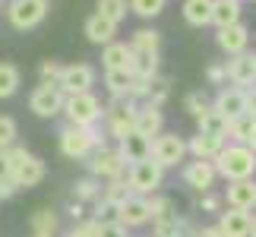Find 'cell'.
I'll list each match as a JSON object with an SVG mask.
<instances>
[{
  "label": "cell",
  "instance_id": "obj_9",
  "mask_svg": "<svg viewBox=\"0 0 256 237\" xmlns=\"http://www.w3.org/2000/svg\"><path fill=\"white\" fill-rule=\"evenodd\" d=\"M64 88L60 86H35V92L28 95V108L38 114V117H57V114H64Z\"/></svg>",
  "mask_w": 256,
  "mask_h": 237
},
{
  "label": "cell",
  "instance_id": "obj_1",
  "mask_svg": "<svg viewBox=\"0 0 256 237\" xmlns=\"http://www.w3.org/2000/svg\"><path fill=\"white\" fill-rule=\"evenodd\" d=\"M215 174L224 177V180H247V177L256 174V152L247 149V146H238V142H231V146H224V149L218 152V158H215Z\"/></svg>",
  "mask_w": 256,
  "mask_h": 237
},
{
  "label": "cell",
  "instance_id": "obj_13",
  "mask_svg": "<svg viewBox=\"0 0 256 237\" xmlns=\"http://www.w3.org/2000/svg\"><path fill=\"white\" fill-rule=\"evenodd\" d=\"M215 164L212 162H200V158H193V162L184 164V184L190 186L196 193H209L212 184H215Z\"/></svg>",
  "mask_w": 256,
  "mask_h": 237
},
{
  "label": "cell",
  "instance_id": "obj_2",
  "mask_svg": "<svg viewBox=\"0 0 256 237\" xmlns=\"http://www.w3.org/2000/svg\"><path fill=\"white\" fill-rule=\"evenodd\" d=\"M6 162H10V177L19 184V190H28V186H38L44 180L48 168L38 155H32L28 149H22V146H10L6 149Z\"/></svg>",
  "mask_w": 256,
  "mask_h": 237
},
{
  "label": "cell",
  "instance_id": "obj_6",
  "mask_svg": "<svg viewBox=\"0 0 256 237\" xmlns=\"http://www.w3.org/2000/svg\"><path fill=\"white\" fill-rule=\"evenodd\" d=\"M136 108H140V102H133V98H114V102L104 108L108 133H111L117 142H120L126 133H133V126H136Z\"/></svg>",
  "mask_w": 256,
  "mask_h": 237
},
{
  "label": "cell",
  "instance_id": "obj_54",
  "mask_svg": "<svg viewBox=\"0 0 256 237\" xmlns=\"http://www.w3.org/2000/svg\"><path fill=\"white\" fill-rule=\"evenodd\" d=\"M32 237H54V234H32Z\"/></svg>",
  "mask_w": 256,
  "mask_h": 237
},
{
  "label": "cell",
  "instance_id": "obj_27",
  "mask_svg": "<svg viewBox=\"0 0 256 237\" xmlns=\"http://www.w3.org/2000/svg\"><path fill=\"white\" fill-rule=\"evenodd\" d=\"M133 73L130 70H104V86L114 98H130V88H133Z\"/></svg>",
  "mask_w": 256,
  "mask_h": 237
},
{
  "label": "cell",
  "instance_id": "obj_31",
  "mask_svg": "<svg viewBox=\"0 0 256 237\" xmlns=\"http://www.w3.org/2000/svg\"><path fill=\"white\" fill-rule=\"evenodd\" d=\"M250 130H253V117L250 114H238V117L228 120V133H224V136H228L231 142H238V146H247Z\"/></svg>",
  "mask_w": 256,
  "mask_h": 237
},
{
  "label": "cell",
  "instance_id": "obj_36",
  "mask_svg": "<svg viewBox=\"0 0 256 237\" xmlns=\"http://www.w3.org/2000/svg\"><path fill=\"white\" fill-rule=\"evenodd\" d=\"M168 95H171V79H168V76H155L152 86H149V95H146V102L155 104V108H162L164 102H168Z\"/></svg>",
  "mask_w": 256,
  "mask_h": 237
},
{
  "label": "cell",
  "instance_id": "obj_18",
  "mask_svg": "<svg viewBox=\"0 0 256 237\" xmlns=\"http://www.w3.org/2000/svg\"><path fill=\"white\" fill-rule=\"evenodd\" d=\"M215 111H222L224 117H238V114H247V88H240V86H228V88H222L218 95H215V102H212Z\"/></svg>",
  "mask_w": 256,
  "mask_h": 237
},
{
  "label": "cell",
  "instance_id": "obj_33",
  "mask_svg": "<svg viewBox=\"0 0 256 237\" xmlns=\"http://www.w3.org/2000/svg\"><path fill=\"white\" fill-rule=\"evenodd\" d=\"M180 231H184V218H177V212L152 222V237H180Z\"/></svg>",
  "mask_w": 256,
  "mask_h": 237
},
{
  "label": "cell",
  "instance_id": "obj_38",
  "mask_svg": "<svg viewBox=\"0 0 256 237\" xmlns=\"http://www.w3.org/2000/svg\"><path fill=\"white\" fill-rule=\"evenodd\" d=\"M16 136H19V126L10 114H0V152H6L10 146H16Z\"/></svg>",
  "mask_w": 256,
  "mask_h": 237
},
{
  "label": "cell",
  "instance_id": "obj_48",
  "mask_svg": "<svg viewBox=\"0 0 256 237\" xmlns=\"http://www.w3.org/2000/svg\"><path fill=\"white\" fill-rule=\"evenodd\" d=\"M247 114L256 120V88H247Z\"/></svg>",
  "mask_w": 256,
  "mask_h": 237
},
{
  "label": "cell",
  "instance_id": "obj_29",
  "mask_svg": "<svg viewBox=\"0 0 256 237\" xmlns=\"http://www.w3.org/2000/svg\"><path fill=\"white\" fill-rule=\"evenodd\" d=\"M130 73L136 79H155V76H158V54H136L133 51Z\"/></svg>",
  "mask_w": 256,
  "mask_h": 237
},
{
  "label": "cell",
  "instance_id": "obj_15",
  "mask_svg": "<svg viewBox=\"0 0 256 237\" xmlns=\"http://www.w3.org/2000/svg\"><path fill=\"white\" fill-rule=\"evenodd\" d=\"M224 64H228V79L234 86H240V88L256 86V54L244 51V54H234L231 60H224Z\"/></svg>",
  "mask_w": 256,
  "mask_h": 237
},
{
  "label": "cell",
  "instance_id": "obj_40",
  "mask_svg": "<svg viewBox=\"0 0 256 237\" xmlns=\"http://www.w3.org/2000/svg\"><path fill=\"white\" fill-rule=\"evenodd\" d=\"M174 212V206H171V200L168 196H149V222H155V218H164V215H171Z\"/></svg>",
  "mask_w": 256,
  "mask_h": 237
},
{
  "label": "cell",
  "instance_id": "obj_46",
  "mask_svg": "<svg viewBox=\"0 0 256 237\" xmlns=\"http://www.w3.org/2000/svg\"><path fill=\"white\" fill-rule=\"evenodd\" d=\"M222 202H224L222 196H215V193L209 190V193H202V200H200V209H202V212H218V209H222Z\"/></svg>",
  "mask_w": 256,
  "mask_h": 237
},
{
  "label": "cell",
  "instance_id": "obj_3",
  "mask_svg": "<svg viewBox=\"0 0 256 237\" xmlns=\"http://www.w3.org/2000/svg\"><path fill=\"white\" fill-rule=\"evenodd\" d=\"M98 146H104V140L98 136L95 126H73V124H66L60 130V152L66 158H73V162H86L88 152L98 149Z\"/></svg>",
  "mask_w": 256,
  "mask_h": 237
},
{
  "label": "cell",
  "instance_id": "obj_47",
  "mask_svg": "<svg viewBox=\"0 0 256 237\" xmlns=\"http://www.w3.org/2000/svg\"><path fill=\"white\" fill-rule=\"evenodd\" d=\"M16 193H19V184L13 177H4V180H0V200H13Z\"/></svg>",
  "mask_w": 256,
  "mask_h": 237
},
{
  "label": "cell",
  "instance_id": "obj_42",
  "mask_svg": "<svg viewBox=\"0 0 256 237\" xmlns=\"http://www.w3.org/2000/svg\"><path fill=\"white\" fill-rule=\"evenodd\" d=\"M184 108H186V111H190L193 117H200L206 108H209V102H206V95H202V92H190V95L184 98Z\"/></svg>",
  "mask_w": 256,
  "mask_h": 237
},
{
  "label": "cell",
  "instance_id": "obj_11",
  "mask_svg": "<svg viewBox=\"0 0 256 237\" xmlns=\"http://www.w3.org/2000/svg\"><path fill=\"white\" fill-rule=\"evenodd\" d=\"M95 86V70L88 64H70L64 66L60 73V88L64 95H73V92H92Z\"/></svg>",
  "mask_w": 256,
  "mask_h": 237
},
{
  "label": "cell",
  "instance_id": "obj_22",
  "mask_svg": "<svg viewBox=\"0 0 256 237\" xmlns=\"http://www.w3.org/2000/svg\"><path fill=\"white\" fill-rule=\"evenodd\" d=\"M114 35H117V26L111 22V19H104V16H98V13H92L86 19V38L92 44H111L114 42Z\"/></svg>",
  "mask_w": 256,
  "mask_h": 237
},
{
  "label": "cell",
  "instance_id": "obj_21",
  "mask_svg": "<svg viewBox=\"0 0 256 237\" xmlns=\"http://www.w3.org/2000/svg\"><path fill=\"white\" fill-rule=\"evenodd\" d=\"M222 149H224V140L222 136H209V133H196L193 140L186 142V152L193 158H200V162H215Z\"/></svg>",
  "mask_w": 256,
  "mask_h": 237
},
{
  "label": "cell",
  "instance_id": "obj_17",
  "mask_svg": "<svg viewBox=\"0 0 256 237\" xmlns=\"http://www.w3.org/2000/svg\"><path fill=\"white\" fill-rule=\"evenodd\" d=\"M215 42H218V48H222V51L228 54V57H234V54H244V51H247V44H250V28L244 26V22L224 26V28H218Z\"/></svg>",
  "mask_w": 256,
  "mask_h": 237
},
{
  "label": "cell",
  "instance_id": "obj_44",
  "mask_svg": "<svg viewBox=\"0 0 256 237\" xmlns=\"http://www.w3.org/2000/svg\"><path fill=\"white\" fill-rule=\"evenodd\" d=\"M66 237H98V222H80L76 228H70Z\"/></svg>",
  "mask_w": 256,
  "mask_h": 237
},
{
  "label": "cell",
  "instance_id": "obj_39",
  "mask_svg": "<svg viewBox=\"0 0 256 237\" xmlns=\"http://www.w3.org/2000/svg\"><path fill=\"white\" fill-rule=\"evenodd\" d=\"M164 6H168V0H130V10H133L136 16H142V19L158 16Z\"/></svg>",
  "mask_w": 256,
  "mask_h": 237
},
{
  "label": "cell",
  "instance_id": "obj_37",
  "mask_svg": "<svg viewBox=\"0 0 256 237\" xmlns=\"http://www.w3.org/2000/svg\"><path fill=\"white\" fill-rule=\"evenodd\" d=\"M57 231V215L51 209H38L32 215V234H54Z\"/></svg>",
  "mask_w": 256,
  "mask_h": 237
},
{
  "label": "cell",
  "instance_id": "obj_7",
  "mask_svg": "<svg viewBox=\"0 0 256 237\" xmlns=\"http://www.w3.org/2000/svg\"><path fill=\"white\" fill-rule=\"evenodd\" d=\"M48 0H10L6 6V19L10 26L19 28V32H28V28L42 26L44 16H48Z\"/></svg>",
  "mask_w": 256,
  "mask_h": 237
},
{
  "label": "cell",
  "instance_id": "obj_34",
  "mask_svg": "<svg viewBox=\"0 0 256 237\" xmlns=\"http://www.w3.org/2000/svg\"><path fill=\"white\" fill-rule=\"evenodd\" d=\"M126 10H130L126 0H98V10H95V13L104 16V19H111L114 26H120L124 19H126Z\"/></svg>",
  "mask_w": 256,
  "mask_h": 237
},
{
  "label": "cell",
  "instance_id": "obj_19",
  "mask_svg": "<svg viewBox=\"0 0 256 237\" xmlns=\"http://www.w3.org/2000/svg\"><path fill=\"white\" fill-rule=\"evenodd\" d=\"M253 228V215L240 209H224L218 212V231L222 237H250Z\"/></svg>",
  "mask_w": 256,
  "mask_h": 237
},
{
  "label": "cell",
  "instance_id": "obj_5",
  "mask_svg": "<svg viewBox=\"0 0 256 237\" xmlns=\"http://www.w3.org/2000/svg\"><path fill=\"white\" fill-rule=\"evenodd\" d=\"M162 180H164V168L155 162V158L136 162V164H130V171H126V184H130V190L136 196H152L162 186Z\"/></svg>",
  "mask_w": 256,
  "mask_h": 237
},
{
  "label": "cell",
  "instance_id": "obj_43",
  "mask_svg": "<svg viewBox=\"0 0 256 237\" xmlns=\"http://www.w3.org/2000/svg\"><path fill=\"white\" fill-rule=\"evenodd\" d=\"M206 79H209V86H224L228 82V64H212L206 70Z\"/></svg>",
  "mask_w": 256,
  "mask_h": 237
},
{
  "label": "cell",
  "instance_id": "obj_52",
  "mask_svg": "<svg viewBox=\"0 0 256 237\" xmlns=\"http://www.w3.org/2000/svg\"><path fill=\"white\" fill-rule=\"evenodd\" d=\"M247 149L256 152V120H253V130H250V140H247Z\"/></svg>",
  "mask_w": 256,
  "mask_h": 237
},
{
  "label": "cell",
  "instance_id": "obj_35",
  "mask_svg": "<svg viewBox=\"0 0 256 237\" xmlns=\"http://www.w3.org/2000/svg\"><path fill=\"white\" fill-rule=\"evenodd\" d=\"M19 88V70L13 64H0V98H13Z\"/></svg>",
  "mask_w": 256,
  "mask_h": 237
},
{
  "label": "cell",
  "instance_id": "obj_26",
  "mask_svg": "<svg viewBox=\"0 0 256 237\" xmlns=\"http://www.w3.org/2000/svg\"><path fill=\"white\" fill-rule=\"evenodd\" d=\"M240 22V4L238 0H212V26H234Z\"/></svg>",
  "mask_w": 256,
  "mask_h": 237
},
{
  "label": "cell",
  "instance_id": "obj_41",
  "mask_svg": "<svg viewBox=\"0 0 256 237\" xmlns=\"http://www.w3.org/2000/svg\"><path fill=\"white\" fill-rule=\"evenodd\" d=\"M60 73H64V66L57 60H42V66H38V76L48 86H60Z\"/></svg>",
  "mask_w": 256,
  "mask_h": 237
},
{
  "label": "cell",
  "instance_id": "obj_10",
  "mask_svg": "<svg viewBox=\"0 0 256 237\" xmlns=\"http://www.w3.org/2000/svg\"><path fill=\"white\" fill-rule=\"evenodd\" d=\"M184 155H186V142L177 133H158L152 140V158L162 168H177L184 162Z\"/></svg>",
  "mask_w": 256,
  "mask_h": 237
},
{
  "label": "cell",
  "instance_id": "obj_24",
  "mask_svg": "<svg viewBox=\"0 0 256 237\" xmlns=\"http://www.w3.org/2000/svg\"><path fill=\"white\" fill-rule=\"evenodd\" d=\"M196 130H200V133H209V136H222V140H224V133H228V117H224L222 111H215V108L209 104L200 117H196Z\"/></svg>",
  "mask_w": 256,
  "mask_h": 237
},
{
  "label": "cell",
  "instance_id": "obj_50",
  "mask_svg": "<svg viewBox=\"0 0 256 237\" xmlns=\"http://www.w3.org/2000/svg\"><path fill=\"white\" fill-rule=\"evenodd\" d=\"M70 215H73L76 222H80L82 215H86V202H70Z\"/></svg>",
  "mask_w": 256,
  "mask_h": 237
},
{
  "label": "cell",
  "instance_id": "obj_32",
  "mask_svg": "<svg viewBox=\"0 0 256 237\" xmlns=\"http://www.w3.org/2000/svg\"><path fill=\"white\" fill-rule=\"evenodd\" d=\"M126 196H133L130 184L124 180V177H114V180H104V190H102V200L111 202V206H120Z\"/></svg>",
  "mask_w": 256,
  "mask_h": 237
},
{
  "label": "cell",
  "instance_id": "obj_4",
  "mask_svg": "<svg viewBox=\"0 0 256 237\" xmlns=\"http://www.w3.org/2000/svg\"><path fill=\"white\" fill-rule=\"evenodd\" d=\"M64 114L73 126H95L98 117L104 114V108L92 92H73L64 98Z\"/></svg>",
  "mask_w": 256,
  "mask_h": 237
},
{
  "label": "cell",
  "instance_id": "obj_49",
  "mask_svg": "<svg viewBox=\"0 0 256 237\" xmlns=\"http://www.w3.org/2000/svg\"><path fill=\"white\" fill-rule=\"evenodd\" d=\"M196 237H222L218 224H212V228H196Z\"/></svg>",
  "mask_w": 256,
  "mask_h": 237
},
{
  "label": "cell",
  "instance_id": "obj_51",
  "mask_svg": "<svg viewBox=\"0 0 256 237\" xmlns=\"http://www.w3.org/2000/svg\"><path fill=\"white\" fill-rule=\"evenodd\" d=\"M10 177V162H6V152H0V180Z\"/></svg>",
  "mask_w": 256,
  "mask_h": 237
},
{
  "label": "cell",
  "instance_id": "obj_20",
  "mask_svg": "<svg viewBox=\"0 0 256 237\" xmlns=\"http://www.w3.org/2000/svg\"><path fill=\"white\" fill-rule=\"evenodd\" d=\"M133 130L142 133V136H149V140H155V136L164 130V114H162V108L142 102L140 108H136V126H133Z\"/></svg>",
  "mask_w": 256,
  "mask_h": 237
},
{
  "label": "cell",
  "instance_id": "obj_45",
  "mask_svg": "<svg viewBox=\"0 0 256 237\" xmlns=\"http://www.w3.org/2000/svg\"><path fill=\"white\" fill-rule=\"evenodd\" d=\"M98 237H126V228L120 222H104L98 224Z\"/></svg>",
  "mask_w": 256,
  "mask_h": 237
},
{
  "label": "cell",
  "instance_id": "obj_8",
  "mask_svg": "<svg viewBox=\"0 0 256 237\" xmlns=\"http://www.w3.org/2000/svg\"><path fill=\"white\" fill-rule=\"evenodd\" d=\"M86 168H88V174L98 177V180H114V177H124V158L117 155V149H108V146H98V149L88 152L86 158Z\"/></svg>",
  "mask_w": 256,
  "mask_h": 237
},
{
  "label": "cell",
  "instance_id": "obj_53",
  "mask_svg": "<svg viewBox=\"0 0 256 237\" xmlns=\"http://www.w3.org/2000/svg\"><path fill=\"white\" fill-rule=\"evenodd\" d=\"M250 237H256V215H253V228H250Z\"/></svg>",
  "mask_w": 256,
  "mask_h": 237
},
{
  "label": "cell",
  "instance_id": "obj_12",
  "mask_svg": "<svg viewBox=\"0 0 256 237\" xmlns=\"http://www.w3.org/2000/svg\"><path fill=\"white\" fill-rule=\"evenodd\" d=\"M117 222L124 228H140V224H149V196H126V200L117 206Z\"/></svg>",
  "mask_w": 256,
  "mask_h": 237
},
{
  "label": "cell",
  "instance_id": "obj_30",
  "mask_svg": "<svg viewBox=\"0 0 256 237\" xmlns=\"http://www.w3.org/2000/svg\"><path fill=\"white\" fill-rule=\"evenodd\" d=\"M102 190H104V184L98 180V177H82V180H76L73 186V193H76V202H98L102 200Z\"/></svg>",
  "mask_w": 256,
  "mask_h": 237
},
{
  "label": "cell",
  "instance_id": "obj_14",
  "mask_svg": "<svg viewBox=\"0 0 256 237\" xmlns=\"http://www.w3.org/2000/svg\"><path fill=\"white\" fill-rule=\"evenodd\" d=\"M224 202L228 209H240V212H253L256 209V180H231L228 190H224Z\"/></svg>",
  "mask_w": 256,
  "mask_h": 237
},
{
  "label": "cell",
  "instance_id": "obj_25",
  "mask_svg": "<svg viewBox=\"0 0 256 237\" xmlns=\"http://www.w3.org/2000/svg\"><path fill=\"white\" fill-rule=\"evenodd\" d=\"M184 19L196 28L212 26V0H184Z\"/></svg>",
  "mask_w": 256,
  "mask_h": 237
},
{
  "label": "cell",
  "instance_id": "obj_28",
  "mask_svg": "<svg viewBox=\"0 0 256 237\" xmlns=\"http://www.w3.org/2000/svg\"><path fill=\"white\" fill-rule=\"evenodd\" d=\"M158 48H162V35L155 32V28H140V32H133L130 51H136V54H158Z\"/></svg>",
  "mask_w": 256,
  "mask_h": 237
},
{
  "label": "cell",
  "instance_id": "obj_16",
  "mask_svg": "<svg viewBox=\"0 0 256 237\" xmlns=\"http://www.w3.org/2000/svg\"><path fill=\"white\" fill-rule=\"evenodd\" d=\"M117 155L124 158V164H136V162H146V158H152V140L142 133H126L120 146H117Z\"/></svg>",
  "mask_w": 256,
  "mask_h": 237
},
{
  "label": "cell",
  "instance_id": "obj_23",
  "mask_svg": "<svg viewBox=\"0 0 256 237\" xmlns=\"http://www.w3.org/2000/svg\"><path fill=\"white\" fill-rule=\"evenodd\" d=\"M102 64H104V70H130V64H133V51H130V44H124V42H111V44H104V51H102Z\"/></svg>",
  "mask_w": 256,
  "mask_h": 237
},
{
  "label": "cell",
  "instance_id": "obj_55",
  "mask_svg": "<svg viewBox=\"0 0 256 237\" xmlns=\"http://www.w3.org/2000/svg\"><path fill=\"white\" fill-rule=\"evenodd\" d=\"M238 4H240V0H238Z\"/></svg>",
  "mask_w": 256,
  "mask_h": 237
}]
</instances>
